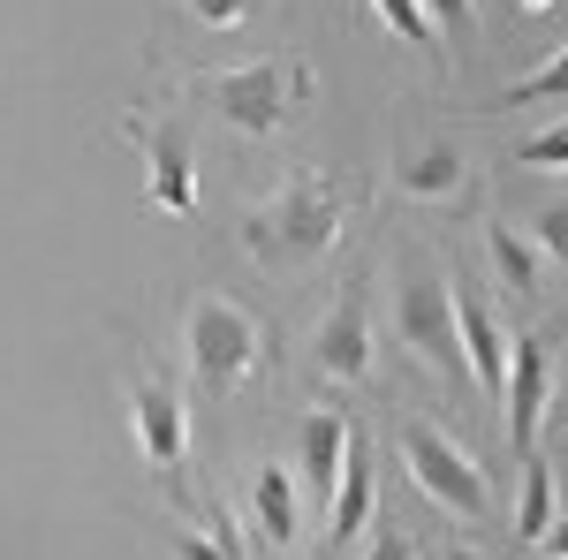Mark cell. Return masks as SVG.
Returning a JSON list of instances; mask_svg holds the SVG:
<instances>
[{
    "label": "cell",
    "instance_id": "6da1fadb",
    "mask_svg": "<svg viewBox=\"0 0 568 560\" xmlns=\"http://www.w3.org/2000/svg\"><path fill=\"white\" fill-rule=\"evenodd\" d=\"M342 220H349V197H342V182L326 167H304L288 174L265 205L243 213V251L273 273H288V265H311L334 251V235H342Z\"/></svg>",
    "mask_w": 568,
    "mask_h": 560
},
{
    "label": "cell",
    "instance_id": "7a4b0ae2",
    "mask_svg": "<svg viewBox=\"0 0 568 560\" xmlns=\"http://www.w3.org/2000/svg\"><path fill=\"white\" fill-rule=\"evenodd\" d=\"M311 91H318V69L273 53V61H243V69H205L190 84V99L235 136H281L311 106Z\"/></svg>",
    "mask_w": 568,
    "mask_h": 560
},
{
    "label": "cell",
    "instance_id": "3957f363",
    "mask_svg": "<svg viewBox=\"0 0 568 560\" xmlns=\"http://www.w3.org/2000/svg\"><path fill=\"white\" fill-rule=\"evenodd\" d=\"M182 348H190V379L197 394H235L243 379H258L273 342H265V318L251 303L220 296V288H197L182 303Z\"/></svg>",
    "mask_w": 568,
    "mask_h": 560
},
{
    "label": "cell",
    "instance_id": "277c9868",
    "mask_svg": "<svg viewBox=\"0 0 568 560\" xmlns=\"http://www.w3.org/2000/svg\"><path fill=\"white\" fill-rule=\"evenodd\" d=\"M394 334L417 364H433L439 379H470L463 364V326H455V281L439 258H409L394 281Z\"/></svg>",
    "mask_w": 568,
    "mask_h": 560
},
{
    "label": "cell",
    "instance_id": "5b68a950",
    "mask_svg": "<svg viewBox=\"0 0 568 560\" xmlns=\"http://www.w3.org/2000/svg\"><path fill=\"white\" fill-rule=\"evenodd\" d=\"M402 462H409V485L433 500V508H447L455 522H485V508H493V477H485V462H470V447L455 439L447 425H433V417H402Z\"/></svg>",
    "mask_w": 568,
    "mask_h": 560
},
{
    "label": "cell",
    "instance_id": "8992f818",
    "mask_svg": "<svg viewBox=\"0 0 568 560\" xmlns=\"http://www.w3.org/2000/svg\"><path fill=\"white\" fill-rule=\"evenodd\" d=\"M130 439L144 455V470L168 492H190V401H182V387L160 364L136 371V387H130Z\"/></svg>",
    "mask_w": 568,
    "mask_h": 560
},
{
    "label": "cell",
    "instance_id": "52a82bcc",
    "mask_svg": "<svg viewBox=\"0 0 568 560\" xmlns=\"http://www.w3.org/2000/svg\"><path fill=\"white\" fill-rule=\"evenodd\" d=\"M379 364V342H372V310H364V288H342L326 303V318L311 326V371L334 379V387H364Z\"/></svg>",
    "mask_w": 568,
    "mask_h": 560
},
{
    "label": "cell",
    "instance_id": "ba28073f",
    "mask_svg": "<svg viewBox=\"0 0 568 560\" xmlns=\"http://www.w3.org/2000/svg\"><path fill=\"white\" fill-rule=\"evenodd\" d=\"M136 144H144V197L160 213H197V144L182 122H136Z\"/></svg>",
    "mask_w": 568,
    "mask_h": 560
},
{
    "label": "cell",
    "instance_id": "9c48e42d",
    "mask_svg": "<svg viewBox=\"0 0 568 560\" xmlns=\"http://www.w3.org/2000/svg\"><path fill=\"white\" fill-rule=\"evenodd\" d=\"M546 387H554V348H546V334L508 342V379H500V401H508V439H516V455H530V439H538Z\"/></svg>",
    "mask_w": 568,
    "mask_h": 560
},
{
    "label": "cell",
    "instance_id": "30bf717a",
    "mask_svg": "<svg viewBox=\"0 0 568 560\" xmlns=\"http://www.w3.org/2000/svg\"><path fill=\"white\" fill-rule=\"evenodd\" d=\"M394 190H402L409 205H455V197L470 190V167H463V152H455L447 136H425V144H409V152L394 160Z\"/></svg>",
    "mask_w": 568,
    "mask_h": 560
},
{
    "label": "cell",
    "instance_id": "8fae6325",
    "mask_svg": "<svg viewBox=\"0 0 568 560\" xmlns=\"http://www.w3.org/2000/svg\"><path fill=\"white\" fill-rule=\"evenodd\" d=\"M379 500V462H372V439L349 431V455H342V477H334V500H326V546H356V530Z\"/></svg>",
    "mask_w": 568,
    "mask_h": 560
},
{
    "label": "cell",
    "instance_id": "7c38bea8",
    "mask_svg": "<svg viewBox=\"0 0 568 560\" xmlns=\"http://www.w3.org/2000/svg\"><path fill=\"white\" fill-rule=\"evenodd\" d=\"M455 326H463V364H470V379H478L485 394H500V379H508V334H500V318L485 310V296L463 288V281H455Z\"/></svg>",
    "mask_w": 568,
    "mask_h": 560
},
{
    "label": "cell",
    "instance_id": "4fadbf2b",
    "mask_svg": "<svg viewBox=\"0 0 568 560\" xmlns=\"http://www.w3.org/2000/svg\"><path fill=\"white\" fill-rule=\"evenodd\" d=\"M349 417L342 409H304V431H296V455H304V492L311 500H334V477H342V455H349Z\"/></svg>",
    "mask_w": 568,
    "mask_h": 560
},
{
    "label": "cell",
    "instance_id": "5bb4252c",
    "mask_svg": "<svg viewBox=\"0 0 568 560\" xmlns=\"http://www.w3.org/2000/svg\"><path fill=\"white\" fill-rule=\"evenodd\" d=\"M485 258H493V273H500L508 296H538V281H546V251L530 243L516 220H485Z\"/></svg>",
    "mask_w": 568,
    "mask_h": 560
},
{
    "label": "cell",
    "instance_id": "9a60e30c",
    "mask_svg": "<svg viewBox=\"0 0 568 560\" xmlns=\"http://www.w3.org/2000/svg\"><path fill=\"white\" fill-rule=\"evenodd\" d=\"M251 508H258V530L273 538V546H296L304 508H296V477H288V462H258V477H251Z\"/></svg>",
    "mask_w": 568,
    "mask_h": 560
},
{
    "label": "cell",
    "instance_id": "2e32d148",
    "mask_svg": "<svg viewBox=\"0 0 568 560\" xmlns=\"http://www.w3.org/2000/svg\"><path fill=\"white\" fill-rule=\"evenodd\" d=\"M554 508H561V477L546 455H524V492H516V538L538 546L546 530H554Z\"/></svg>",
    "mask_w": 568,
    "mask_h": 560
},
{
    "label": "cell",
    "instance_id": "e0dca14e",
    "mask_svg": "<svg viewBox=\"0 0 568 560\" xmlns=\"http://www.w3.org/2000/svg\"><path fill=\"white\" fill-rule=\"evenodd\" d=\"M175 560H251V546H243L235 516L213 500V508H205V530H182L175 538Z\"/></svg>",
    "mask_w": 568,
    "mask_h": 560
},
{
    "label": "cell",
    "instance_id": "ac0fdd59",
    "mask_svg": "<svg viewBox=\"0 0 568 560\" xmlns=\"http://www.w3.org/2000/svg\"><path fill=\"white\" fill-rule=\"evenodd\" d=\"M538 99H568V45L546 61V69H530L516 84L500 91V99H485V114H516V106H538Z\"/></svg>",
    "mask_w": 568,
    "mask_h": 560
},
{
    "label": "cell",
    "instance_id": "d6986e66",
    "mask_svg": "<svg viewBox=\"0 0 568 560\" xmlns=\"http://www.w3.org/2000/svg\"><path fill=\"white\" fill-rule=\"evenodd\" d=\"M372 8H379V23H387L394 39H409V45H433V53H439V31H433V16H425L417 0H372ZM439 61H447V53H439Z\"/></svg>",
    "mask_w": 568,
    "mask_h": 560
},
{
    "label": "cell",
    "instance_id": "ffe728a7",
    "mask_svg": "<svg viewBox=\"0 0 568 560\" xmlns=\"http://www.w3.org/2000/svg\"><path fill=\"white\" fill-rule=\"evenodd\" d=\"M175 8L190 16V23H197V31H243V23L258 16L265 0H175Z\"/></svg>",
    "mask_w": 568,
    "mask_h": 560
},
{
    "label": "cell",
    "instance_id": "44dd1931",
    "mask_svg": "<svg viewBox=\"0 0 568 560\" xmlns=\"http://www.w3.org/2000/svg\"><path fill=\"white\" fill-rule=\"evenodd\" d=\"M516 167H538V174H568V122H554V130H538L516 144Z\"/></svg>",
    "mask_w": 568,
    "mask_h": 560
},
{
    "label": "cell",
    "instance_id": "7402d4cb",
    "mask_svg": "<svg viewBox=\"0 0 568 560\" xmlns=\"http://www.w3.org/2000/svg\"><path fill=\"white\" fill-rule=\"evenodd\" d=\"M538 251H546V265H561L568 273V197H554L546 213H538V235H530Z\"/></svg>",
    "mask_w": 568,
    "mask_h": 560
},
{
    "label": "cell",
    "instance_id": "603a6c76",
    "mask_svg": "<svg viewBox=\"0 0 568 560\" xmlns=\"http://www.w3.org/2000/svg\"><path fill=\"white\" fill-rule=\"evenodd\" d=\"M417 8L433 16L439 39H470V31H478V8H470V0H417Z\"/></svg>",
    "mask_w": 568,
    "mask_h": 560
},
{
    "label": "cell",
    "instance_id": "cb8c5ba5",
    "mask_svg": "<svg viewBox=\"0 0 568 560\" xmlns=\"http://www.w3.org/2000/svg\"><path fill=\"white\" fill-rule=\"evenodd\" d=\"M364 560H417V538H409V530H394V522H379V530H372V546H364Z\"/></svg>",
    "mask_w": 568,
    "mask_h": 560
},
{
    "label": "cell",
    "instance_id": "d4e9b609",
    "mask_svg": "<svg viewBox=\"0 0 568 560\" xmlns=\"http://www.w3.org/2000/svg\"><path fill=\"white\" fill-rule=\"evenodd\" d=\"M530 553H554V560H568V522H554V530H546V538H538Z\"/></svg>",
    "mask_w": 568,
    "mask_h": 560
},
{
    "label": "cell",
    "instance_id": "484cf974",
    "mask_svg": "<svg viewBox=\"0 0 568 560\" xmlns=\"http://www.w3.org/2000/svg\"><path fill=\"white\" fill-rule=\"evenodd\" d=\"M439 560H485V553H470V546H455V553H439Z\"/></svg>",
    "mask_w": 568,
    "mask_h": 560
},
{
    "label": "cell",
    "instance_id": "4316f807",
    "mask_svg": "<svg viewBox=\"0 0 568 560\" xmlns=\"http://www.w3.org/2000/svg\"><path fill=\"white\" fill-rule=\"evenodd\" d=\"M524 8H554V0H524Z\"/></svg>",
    "mask_w": 568,
    "mask_h": 560
},
{
    "label": "cell",
    "instance_id": "83f0119b",
    "mask_svg": "<svg viewBox=\"0 0 568 560\" xmlns=\"http://www.w3.org/2000/svg\"><path fill=\"white\" fill-rule=\"evenodd\" d=\"M530 560H554V553H530Z\"/></svg>",
    "mask_w": 568,
    "mask_h": 560
}]
</instances>
